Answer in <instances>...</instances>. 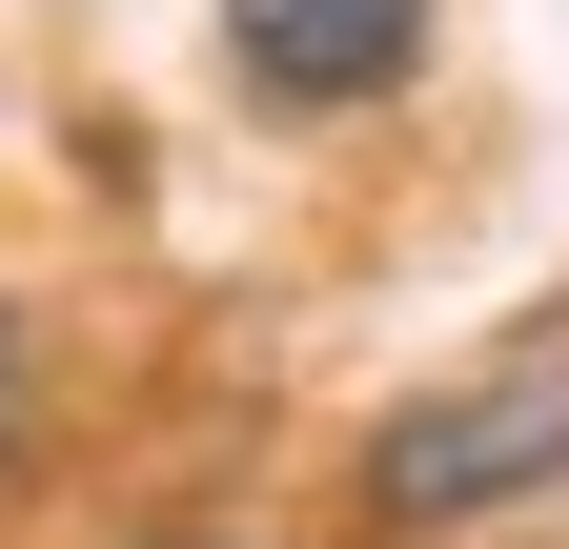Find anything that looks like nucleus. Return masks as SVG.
Listing matches in <instances>:
<instances>
[{"instance_id": "f257e3e1", "label": "nucleus", "mask_w": 569, "mask_h": 549, "mask_svg": "<svg viewBox=\"0 0 569 549\" xmlns=\"http://www.w3.org/2000/svg\"><path fill=\"white\" fill-rule=\"evenodd\" d=\"M569 489V367L509 347V367H468V387H407L387 428H367V509L387 529H488V509H529Z\"/></svg>"}, {"instance_id": "f03ea898", "label": "nucleus", "mask_w": 569, "mask_h": 549, "mask_svg": "<svg viewBox=\"0 0 569 549\" xmlns=\"http://www.w3.org/2000/svg\"><path fill=\"white\" fill-rule=\"evenodd\" d=\"M224 61L264 102H387L427 61V0H224Z\"/></svg>"}, {"instance_id": "7ed1b4c3", "label": "nucleus", "mask_w": 569, "mask_h": 549, "mask_svg": "<svg viewBox=\"0 0 569 549\" xmlns=\"http://www.w3.org/2000/svg\"><path fill=\"white\" fill-rule=\"evenodd\" d=\"M21 428H41V347H21V306H0V468H21Z\"/></svg>"}, {"instance_id": "20e7f679", "label": "nucleus", "mask_w": 569, "mask_h": 549, "mask_svg": "<svg viewBox=\"0 0 569 549\" xmlns=\"http://www.w3.org/2000/svg\"><path fill=\"white\" fill-rule=\"evenodd\" d=\"M142 549H244V529H142Z\"/></svg>"}]
</instances>
